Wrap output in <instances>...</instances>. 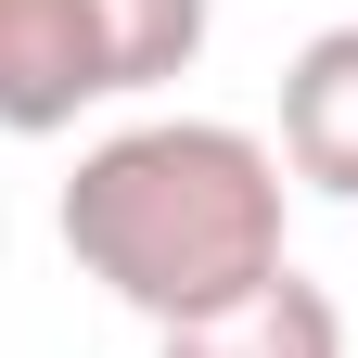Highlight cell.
<instances>
[{
	"instance_id": "1",
	"label": "cell",
	"mask_w": 358,
	"mask_h": 358,
	"mask_svg": "<svg viewBox=\"0 0 358 358\" xmlns=\"http://www.w3.org/2000/svg\"><path fill=\"white\" fill-rule=\"evenodd\" d=\"M52 231L77 256V282H103L115 307H141L154 333L205 320V307L256 294L282 256V141H256L231 115H141L103 128L77 154Z\"/></svg>"
},
{
	"instance_id": "5",
	"label": "cell",
	"mask_w": 358,
	"mask_h": 358,
	"mask_svg": "<svg viewBox=\"0 0 358 358\" xmlns=\"http://www.w3.org/2000/svg\"><path fill=\"white\" fill-rule=\"evenodd\" d=\"M205 26H217V0H103V52H115V103H141V90L192 77V64H205Z\"/></svg>"
},
{
	"instance_id": "3",
	"label": "cell",
	"mask_w": 358,
	"mask_h": 358,
	"mask_svg": "<svg viewBox=\"0 0 358 358\" xmlns=\"http://www.w3.org/2000/svg\"><path fill=\"white\" fill-rule=\"evenodd\" d=\"M282 166L307 192L358 205V26H320L282 64Z\"/></svg>"
},
{
	"instance_id": "2",
	"label": "cell",
	"mask_w": 358,
	"mask_h": 358,
	"mask_svg": "<svg viewBox=\"0 0 358 358\" xmlns=\"http://www.w3.org/2000/svg\"><path fill=\"white\" fill-rule=\"evenodd\" d=\"M90 103H115L103 0H0V128L13 141H52Z\"/></svg>"
},
{
	"instance_id": "4",
	"label": "cell",
	"mask_w": 358,
	"mask_h": 358,
	"mask_svg": "<svg viewBox=\"0 0 358 358\" xmlns=\"http://www.w3.org/2000/svg\"><path fill=\"white\" fill-rule=\"evenodd\" d=\"M154 358H345V307L307 282V268H268L256 294L205 307V320L154 333Z\"/></svg>"
}]
</instances>
